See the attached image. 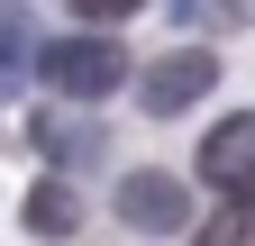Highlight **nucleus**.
I'll use <instances>...</instances> for the list:
<instances>
[{
  "label": "nucleus",
  "instance_id": "39448f33",
  "mask_svg": "<svg viewBox=\"0 0 255 246\" xmlns=\"http://www.w3.org/2000/svg\"><path fill=\"white\" fill-rule=\"evenodd\" d=\"M18 228H27V237H46V246L82 237V201H73V182H64V173L27 182V201H18Z\"/></svg>",
  "mask_w": 255,
  "mask_h": 246
},
{
  "label": "nucleus",
  "instance_id": "423d86ee",
  "mask_svg": "<svg viewBox=\"0 0 255 246\" xmlns=\"http://www.w3.org/2000/svg\"><path fill=\"white\" fill-rule=\"evenodd\" d=\"M37 146H46V164H91L101 155V128H91V119H37Z\"/></svg>",
  "mask_w": 255,
  "mask_h": 246
},
{
  "label": "nucleus",
  "instance_id": "0eeeda50",
  "mask_svg": "<svg viewBox=\"0 0 255 246\" xmlns=\"http://www.w3.org/2000/svg\"><path fill=\"white\" fill-rule=\"evenodd\" d=\"M246 237H255V210H246V201H228V210H210V219L191 228V246H246Z\"/></svg>",
  "mask_w": 255,
  "mask_h": 246
},
{
  "label": "nucleus",
  "instance_id": "9d476101",
  "mask_svg": "<svg viewBox=\"0 0 255 246\" xmlns=\"http://www.w3.org/2000/svg\"><path fill=\"white\" fill-rule=\"evenodd\" d=\"M128 9H137V0H82V27H119Z\"/></svg>",
  "mask_w": 255,
  "mask_h": 246
},
{
  "label": "nucleus",
  "instance_id": "1a4fd4ad",
  "mask_svg": "<svg viewBox=\"0 0 255 246\" xmlns=\"http://www.w3.org/2000/svg\"><path fill=\"white\" fill-rule=\"evenodd\" d=\"M255 9H219V0H201V9H173V27H191V37H219V27H237Z\"/></svg>",
  "mask_w": 255,
  "mask_h": 246
},
{
  "label": "nucleus",
  "instance_id": "20e7f679",
  "mask_svg": "<svg viewBox=\"0 0 255 246\" xmlns=\"http://www.w3.org/2000/svg\"><path fill=\"white\" fill-rule=\"evenodd\" d=\"M119 219L137 228V237H164V228L191 219V201H182L173 173H128V182H119Z\"/></svg>",
  "mask_w": 255,
  "mask_h": 246
},
{
  "label": "nucleus",
  "instance_id": "6e6552de",
  "mask_svg": "<svg viewBox=\"0 0 255 246\" xmlns=\"http://www.w3.org/2000/svg\"><path fill=\"white\" fill-rule=\"evenodd\" d=\"M27 73H37V46L18 37V18H0V101H9V91H18Z\"/></svg>",
  "mask_w": 255,
  "mask_h": 246
},
{
  "label": "nucleus",
  "instance_id": "7ed1b4c3",
  "mask_svg": "<svg viewBox=\"0 0 255 246\" xmlns=\"http://www.w3.org/2000/svg\"><path fill=\"white\" fill-rule=\"evenodd\" d=\"M201 182H210V192H228V201L255 192V110L219 119V128L201 137Z\"/></svg>",
  "mask_w": 255,
  "mask_h": 246
},
{
  "label": "nucleus",
  "instance_id": "f257e3e1",
  "mask_svg": "<svg viewBox=\"0 0 255 246\" xmlns=\"http://www.w3.org/2000/svg\"><path fill=\"white\" fill-rule=\"evenodd\" d=\"M119 73H128V55L101 46V37H55V46H37V82L64 91V101H101V91H119Z\"/></svg>",
  "mask_w": 255,
  "mask_h": 246
},
{
  "label": "nucleus",
  "instance_id": "f03ea898",
  "mask_svg": "<svg viewBox=\"0 0 255 246\" xmlns=\"http://www.w3.org/2000/svg\"><path fill=\"white\" fill-rule=\"evenodd\" d=\"M210 82H219V64L201 46H173L164 64H146L137 73V101H146V119H182L191 101H210Z\"/></svg>",
  "mask_w": 255,
  "mask_h": 246
}]
</instances>
